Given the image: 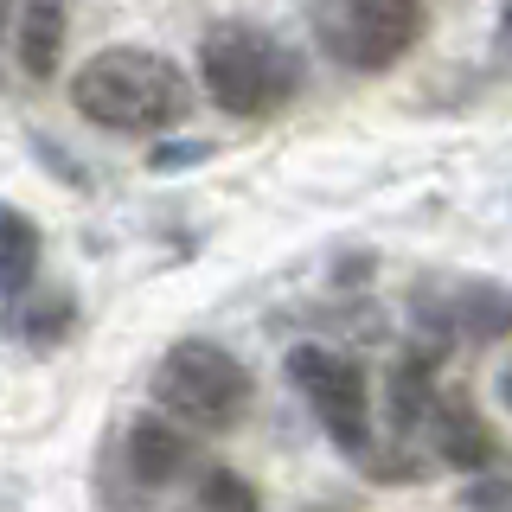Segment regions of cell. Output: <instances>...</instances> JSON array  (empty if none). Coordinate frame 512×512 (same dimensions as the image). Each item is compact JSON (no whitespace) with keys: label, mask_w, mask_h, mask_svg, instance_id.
Instances as JSON below:
<instances>
[{"label":"cell","mask_w":512,"mask_h":512,"mask_svg":"<svg viewBox=\"0 0 512 512\" xmlns=\"http://www.w3.org/2000/svg\"><path fill=\"white\" fill-rule=\"evenodd\" d=\"M436 448H442V461H455V468H487V461H493L487 423H480V416L461 404V397L436 404Z\"/></svg>","instance_id":"obj_9"},{"label":"cell","mask_w":512,"mask_h":512,"mask_svg":"<svg viewBox=\"0 0 512 512\" xmlns=\"http://www.w3.org/2000/svg\"><path fill=\"white\" fill-rule=\"evenodd\" d=\"M7 13H13V7H7V0H0V20H7Z\"/></svg>","instance_id":"obj_15"},{"label":"cell","mask_w":512,"mask_h":512,"mask_svg":"<svg viewBox=\"0 0 512 512\" xmlns=\"http://www.w3.org/2000/svg\"><path fill=\"white\" fill-rule=\"evenodd\" d=\"M199 84L224 116H269V109H282L301 90V58L276 32L224 20L199 45Z\"/></svg>","instance_id":"obj_2"},{"label":"cell","mask_w":512,"mask_h":512,"mask_svg":"<svg viewBox=\"0 0 512 512\" xmlns=\"http://www.w3.org/2000/svg\"><path fill=\"white\" fill-rule=\"evenodd\" d=\"M71 103H77V116L96 122V128L154 135V128H173L186 116L192 90H186V71L173 58L148 52V45H109V52H96L90 64H77Z\"/></svg>","instance_id":"obj_1"},{"label":"cell","mask_w":512,"mask_h":512,"mask_svg":"<svg viewBox=\"0 0 512 512\" xmlns=\"http://www.w3.org/2000/svg\"><path fill=\"white\" fill-rule=\"evenodd\" d=\"M192 461H199V448H192V436L180 429V416H148V423L128 429V468H135L141 487H167V480H180Z\"/></svg>","instance_id":"obj_6"},{"label":"cell","mask_w":512,"mask_h":512,"mask_svg":"<svg viewBox=\"0 0 512 512\" xmlns=\"http://www.w3.org/2000/svg\"><path fill=\"white\" fill-rule=\"evenodd\" d=\"M64 0H26L20 20H13V52L32 77H52L58 71V52H64Z\"/></svg>","instance_id":"obj_7"},{"label":"cell","mask_w":512,"mask_h":512,"mask_svg":"<svg viewBox=\"0 0 512 512\" xmlns=\"http://www.w3.org/2000/svg\"><path fill=\"white\" fill-rule=\"evenodd\" d=\"M154 404L192 429H224L250 404V372L212 340H180L154 365Z\"/></svg>","instance_id":"obj_3"},{"label":"cell","mask_w":512,"mask_h":512,"mask_svg":"<svg viewBox=\"0 0 512 512\" xmlns=\"http://www.w3.org/2000/svg\"><path fill=\"white\" fill-rule=\"evenodd\" d=\"M500 404L512 410V365H506V372H500Z\"/></svg>","instance_id":"obj_14"},{"label":"cell","mask_w":512,"mask_h":512,"mask_svg":"<svg viewBox=\"0 0 512 512\" xmlns=\"http://www.w3.org/2000/svg\"><path fill=\"white\" fill-rule=\"evenodd\" d=\"M39 224L13 205H0V295H20V288L39 276Z\"/></svg>","instance_id":"obj_10"},{"label":"cell","mask_w":512,"mask_h":512,"mask_svg":"<svg viewBox=\"0 0 512 512\" xmlns=\"http://www.w3.org/2000/svg\"><path fill=\"white\" fill-rule=\"evenodd\" d=\"M500 52H512V0H506V13H500Z\"/></svg>","instance_id":"obj_13"},{"label":"cell","mask_w":512,"mask_h":512,"mask_svg":"<svg viewBox=\"0 0 512 512\" xmlns=\"http://www.w3.org/2000/svg\"><path fill=\"white\" fill-rule=\"evenodd\" d=\"M288 378H295V391L314 404L320 429H327L340 448H352L359 455L365 448V429H372V397H365V372L346 359V352L333 346H295L288 352Z\"/></svg>","instance_id":"obj_4"},{"label":"cell","mask_w":512,"mask_h":512,"mask_svg":"<svg viewBox=\"0 0 512 512\" xmlns=\"http://www.w3.org/2000/svg\"><path fill=\"white\" fill-rule=\"evenodd\" d=\"M442 320L461 340H506L512 333V288L468 282V288H455V308H442Z\"/></svg>","instance_id":"obj_8"},{"label":"cell","mask_w":512,"mask_h":512,"mask_svg":"<svg viewBox=\"0 0 512 512\" xmlns=\"http://www.w3.org/2000/svg\"><path fill=\"white\" fill-rule=\"evenodd\" d=\"M0 327L26 346H52V340H64V327H71V295H32L20 308H7Z\"/></svg>","instance_id":"obj_11"},{"label":"cell","mask_w":512,"mask_h":512,"mask_svg":"<svg viewBox=\"0 0 512 512\" xmlns=\"http://www.w3.org/2000/svg\"><path fill=\"white\" fill-rule=\"evenodd\" d=\"M327 39L346 64H391L404 58L423 32V0H333L327 20Z\"/></svg>","instance_id":"obj_5"},{"label":"cell","mask_w":512,"mask_h":512,"mask_svg":"<svg viewBox=\"0 0 512 512\" xmlns=\"http://www.w3.org/2000/svg\"><path fill=\"white\" fill-rule=\"evenodd\" d=\"M199 506L205 512H256V493L231 468H212V474L199 480Z\"/></svg>","instance_id":"obj_12"}]
</instances>
